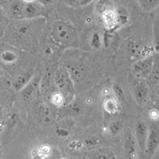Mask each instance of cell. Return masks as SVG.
I'll list each match as a JSON object with an SVG mask.
<instances>
[{"label": "cell", "mask_w": 159, "mask_h": 159, "mask_svg": "<svg viewBox=\"0 0 159 159\" xmlns=\"http://www.w3.org/2000/svg\"><path fill=\"white\" fill-rule=\"evenodd\" d=\"M114 90H115V92L116 95V96H118V98L119 99H123L124 98V94H123V91L121 89V88L119 87L117 85H115V87H114Z\"/></svg>", "instance_id": "obj_19"}, {"label": "cell", "mask_w": 159, "mask_h": 159, "mask_svg": "<svg viewBox=\"0 0 159 159\" xmlns=\"http://www.w3.org/2000/svg\"><path fill=\"white\" fill-rule=\"evenodd\" d=\"M153 63V59H148L144 61L140 62L136 66V71L138 73H139L142 76L149 75L151 70L152 68V66Z\"/></svg>", "instance_id": "obj_9"}, {"label": "cell", "mask_w": 159, "mask_h": 159, "mask_svg": "<svg viewBox=\"0 0 159 159\" xmlns=\"http://www.w3.org/2000/svg\"><path fill=\"white\" fill-rule=\"evenodd\" d=\"M51 101L56 105H61L65 101V99L63 96L60 93L53 95L51 98Z\"/></svg>", "instance_id": "obj_17"}, {"label": "cell", "mask_w": 159, "mask_h": 159, "mask_svg": "<svg viewBox=\"0 0 159 159\" xmlns=\"http://www.w3.org/2000/svg\"><path fill=\"white\" fill-rule=\"evenodd\" d=\"M157 92L158 95H159V87H158V89H157Z\"/></svg>", "instance_id": "obj_26"}, {"label": "cell", "mask_w": 159, "mask_h": 159, "mask_svg": "<svg viewBox=\"0 0 159 159\" xmlns=\"http://www.w3.org/2000/svg\"><path fill=\"white\" fill-rule=\"evenodd\" d=\"M111 131L112 133L113 134H116L118 132H119L120 129V125L118 123H114L113 124L111 125Z\"/></svg>", "instance_id": "obj_20"}, {"label": "cell", "mask_w": 159, "mask_h": 159, "mask_svg": "<svg viewBox=\"0 0 159 159\" xmlns=\"http://www.w3.org/2000/svg\"><path fill=\"white\" fill-rule=\"evenodd\" d=\"M25 3L24 0H7L3 8L10 19L20 20Z\"/></svg>", "instance_id": "obj_5"}, {"label": "cell", "mask_w": 159, "mask_h": 159, "mask_svg": "<svg viewBox=\"0 0 159 159\" xmlns=\"http://www.w3.org/2000/svg\"><path fill=\"white\" fill-rule=\"evenodd\" d=\"M2 115V110L1 107H0V118H1Z\"/></svg>", "instance_id": "obj_24"}, {"label": "cell", "mask_w": 159, "mask_h": 159, "mask_svg": "<svg viewBox=\"0 0 159 159\" xmlns=\"http://www.w3.org/2000/svg\"><path fill=\"white\" fill-rule=\"evenodd\" d=\"M136 134L139 147L141 150L143 151L146 149L148 136L147 127H146L144 123L139 122L136 128Z\"/></svg>", "instance_id": "obj_8"}, {"label": "cell", "mask_w": 159, "mask_h": 159, "mask_svg": "<svg viewBox=\"0 0 159 159\" xmlns=\"http://www.w3.org/2000/svg\"><path fill=\"white\" fill-rule=\"evenodd\" d=\"M45 8L37 2H25L23 8L22 19H34L44 17Z\"/></svg>", "instance_id": "obj_4"}, {"label": "cell", "mask_w": 159, "mask_h": 159, "mask_svg": "<svg viewBox=\"0 0 159 159\" xmlns=\"http://www.w3.org/2000/svg\"><path fill=\"white\" fill-rule=\"evenodd\" d=\"M48 36L55 43L66 46L74 42L76 33L70 22L63 19H58L53 22L49 26Z\"/></svg>", "instance_id": "obj_2"}, {"label": "cell", "mask_w": 159, "mask_h": 159, "mask_svg": "<svg viewBox=\"0 0 159 159\" xmlns=\"http://www.w3.org/2000/svg\"><path fill=\"white\" fill-rule=\"evenodd\" d=\"M10 22V19L8 16L5 10L0 6V37L3 36Z\"/></svg>", "instance_id": "obj_12"}, {"label": "cell", "mask_w": 159, "mask_h": 159, "mask_svg": "<svg viewBox=\"0 0 159 159\" xmlns=\"http://www.w3.org/2000/svg\"><path fill=\"white\" fill-rule=\"evenodd\" d=\"M45 27L44 17L12 20L3 37L11 45L24 50H31L40 41Z\"/></svg>", "instance_id": "obj_1"}, {"label": "cell", "mask_w": 159, "mask_h": 159, "mask_svg": "<svg viewBox=\"0 0 159 159\" xmlns=\"http://www.w3.org/2000/svg\"><path fill=\"white\" fill-rule=\"evenodd\" d=\"M3 72L1 69H0V78L3 76Z\"/></svg>", "instance_id": "obj_23"}, {"label": "cell", "mask_w": 159, "mask_h": 159, "mask_svg": "<svg viewBox=\"0 0 159 159\" xmlns=\"http://www.w3.org/2000/svg\"><path fill=\"white\" fill-rule=\"evenodd\" d=\"M141 9L145 11H150L159 5V0H138Z\"/></svg>", "instance_id": "obj_14"}, {"label": "cell", "mask_w": 159, "mask_h": 159, "mask_svg": "<svg viewBox=\"0 0 159 159\" xmlns=\"http://www.w3.org/2000/svg\"><path fill=\"white\" fill-rule=\"evenodd\" d=\"M66 2L70 5H75L76 4H80L81 0H65Z\"/></svg>", "instance_id": "obj_21"}, {"label": "cell", "mask_w": 159, "mask_h": 159, "mask_svg": "<svg viewBox=\"0 0 159 159\" xmlns=\"http://www.w3.org/2000/svg\"><path fill=\"white\" fill-rule=\"evenodd\" d=\"M25 2H33V1H34V0H24Z\"/></svg>", "instance_id": "obj_27"}, {"label": "cell", "mask_w": 159, "mask_h": 159, "mask_svg": "<svg viewBox=\"0 0 159 159\" xmlns=\"http://www.w3.org/2000/svg\"><path fill=\"white\" fill-rule=\"evenodd\" d=\"M155 107H156V108H157V110H159V102L157 103V104H156Z\"/></svg>", "instance_id": "obj_25"}, {"label": "cell", "mask_w": 159, "mask_h": 159, "mask_svg": "<svg viewBox=\"0 0 159 159\" xmlns=\"http://www.w3.org/2000/svg\"><path fill=\"white\" fill-rule=\"evenodd\" d=\"M56 0H37V2L39 3L41 5H42L45 8L47 7H50L51 5H54Z\"/></svg>", "instance_id": "obj_18"}, {"label": "cell", "mask_w": 159, "mask_h": 159, "mask_svg": "<svg viewBox=\"0 0 159 159\" xmlns=\"http://www.w3.org/2000/svg\"><path fill=\"white\" fill-rule=\"evenodd\" d=\"M56 83L65 101H70L73 96L74 88L71 78L67 70L61 69L56 73Z\"/></svg>", "instance_id": "obj_3"}, {"label": "cell", "mask_w": 159, "mask_h": 159, "mask_svg": "<svg viewBox=\"0 0 159 159\" xmlns=\"http://www.w3.org/2000/svg\"><path fill=\"white\" fill-rule=\"evenodd\" d=\"M34 153H35V155L34 156L36 158H45L50 153V148L47 146H42L38 149L36 150Z\"/></svg>", "instance_id": "obj_16"}, {"label": "cell", "mask_w": 159, "mask_h": 159, "mask_svg": "<svg viewBox=\"0 0 159 159\" xmlns=\"http://www.w3.org/2000/svg\"><path fill=\"white\" fill-rule=\"evenodd\" d=\"M148 94V89L143 82L138 83L135 88V96L137 101L141 104L147 98Z\"/></svg>", "instance_id": "obj_10"}, {"label": "cell", "mask_w": 159, "mask_h": 159, "mask_svg": "<svg viewBox=\"0 0 159 159\" xmlns=\"http://www.w3.org/2000/svg\"><path fill=\"white\" fill-rule=\"evenodd\" d=\"M0 147H1V146H0Z\"/></svg>", "instance_id": "obj_28"}, {"label": "cell", "mask_w": 159, "mask_h": 159, "mask_svg": "<svg viewBox=\"0 0 159 159\" xmlns=\"http://www.w3.org/2000/svg\"><path fill=\"white\" fill-rule=\"evenodd\" d=\"M36 90L33 85L30 83L28 85H26L21 91V96L24 101H29L33 98L34 96Z\"/></svg>", "instance_id": "obj_15"}, {"label": "cell", "mask_w": 159, "mask_h": 159, "mask_svg": "<svg viewBox=\"0 0 159 159\" xmlns=\"http://www.w3.org/2000/svg\"><path fill=\"white\" fill-rule=\"evenodd\" d=\"M93 1H94V0H81L79 5H81V6H86V5L90 4L91 2H92Z\"/></svg>", "instance_id": "obj_22"}, {"label": "cell", "mask_w": 159, "mask_h": 159, "mask_svg": "<svg viewBox=\"0 0 159 159\" xmlns=\"http://www.w3.org/2000/svg\"><path fill=\"white\" fill-rule=\"evenodd\" d=\"M0 59L4 63L12 64L14 63L18 59V54L12 50H5L0 54Z\"/></svg>", "instance_id": "obj_11"}, {"label": "cell", "mask_w": 159, "mask_h": 159, "mask_svg": "<svg viewBox=\"0 0 159 159\" xmlns=\"http://www.w3.org/2000/svg\"><path fill=\"white\" fill-rule=\"evenodd\" d=\"M159 146V127L153 124L148 130V136L147 140L146 149L147 152L152 155L153 154Z\"/></svg>", "instance_id": "obj_6"}, {"label": "cell", "mask_w": 159, "mask_h": 159, "mask_svg": "<svg viewBox=\"0 0 159 159\" xmlns=\"http://www.w3.org/2000/svg\"><path fill=\"white\" fill-rule=\"evenodd\" d=\"M32 75L30 73L23 72L17 75L11 81V87L16 92H20L30 82Z\"/></svg>", "instance_id": "obj_7"}, {"label": "cell", "mask_w": 159, "mask_h": 159, "mask_svg": "<svg viewBox=\"0 0 159 159\" xmlns=\"http://www.w3.org/2000/svg\"><path fill=\"white\" fill-rule=\"evenodd\" d=\"M149 75L150 82L152 84L159 82V57H157L153 60L152 68Z\"/></svg>", "instance_id": "obj_13"}]
</instances>
